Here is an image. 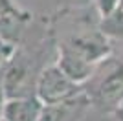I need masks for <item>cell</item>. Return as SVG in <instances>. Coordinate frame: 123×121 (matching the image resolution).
I'll use <instances>...</instances> for the list:
<instances>
[{
	"instance_id": "obj_4",
	"label": "cell",
	"mask_w": 123,
	"mask_h": 121,
	"mask_svg": "<svg viewBox=\"0 0 123 121\" xmlns=\"http://www.w3.org/2000/svg\"><path fill=\"white\" fill-rule=\"evenodd\" d=\"M90 106H92V101L85 90L79 96L62 103L42 105L39 121H81Z\"/></svg>"
},
{
	"instance_id": "obj_8",
	"label": "cell",
	"mask_w": 123,
	"mask_h": 121,
	"mask_svg": "<svg viewBox=\"0 0 123 121\" xmlns=\"http://www.w3.org/2000/svg\"><path fill=\"white\" fill-rule=\"evenodd\" d=\"M15 51H17L15 46L11 44V42H7L6 39L0 37V75H2V72L6 70V66L9 64V60L13 59Z\"/></svg>"
},
{
	"instance_id": "obj_5",
	"label": "cell",
	"mask_w": 123,
	"mask_h": 121,
	"mask_svg": "<svg viewBox=\"0 0 123 121\" xmlns=\"http://www.w3.org/2000/svg\"><path fill=\"white\" fill-rule=\"evenodd\" d=\"M64 73H66L74 83L77 85H85L86 81L92 79V75L98 70V64L88 62L86 59H83L81 55H77L74 50H70L66 44H62L59 48V59L55 62Z\"/></svg>"
},
{
	"instance_id": "obj_10",
	"label": "cell",
	"mask_w": 123,
	"mask_h": 121,
	"mask_svg": "<svg viewBox=\"0 0 123 121\" xmlns=\"http://www.w3.org/2000/svg\"><path fill=\"white\" fill-rule=\"evenodd\" d=\"M7 99H9V96H7V90H6V85H4V77L0 75V117H2V112H4Z\"/></svg>"
},
{
	"instance_id": "obj_11",
	"label": "cell",
	"mask_w": 123,
	"mask_h": 121,
	"mask_svg": "<svg viewBox=\"0 0 123 121\" xmlns=\"http://www.w3.org/2000/svg\"><path fill=\"white\" fill-rule=\"evenodd\" d=\"M112 116H114V119H116V121H123V101L112 110Z\"/></svg>"
},
{
	"instance_id": "obj_7",
	"label": "cell",
	"mask_w": 123,
	"mask_h": 121,
	"mask_svg": "<svg viewBox=\"0 0 123 121\" xmlns=\"http://www.w3.org/2000/svg\"><path fill=\"white\" fill-rule=\"evenodd\" d=\"M101 31L105 35L123 37V7H119L118 11H114L112 15L103 18V30Z\"/></svg>"
},
{
	"instance_id": "obj_3",
	"label": "cell",
	"mask_w": 123,
	"mask_h": 121,
	"mask_svg": "<svg viewBox=\"0 0 123 121\" xmlns=\"http://www.w3.org/2000/svg\"><path fill=\"white\" fill-rule=\"evenodd\" d=\"M66 46L92 64H101L110 55V44L103 31H88L75 35L74 39H70V42H66Z\"/></svg>"
},
{
	"instance_id": "obj_1",
	"label": "cell",
	"mask_w": 123,
	"mask_h": 121,
	"mask_svg": "<svg viewBox=\"0 0 123 121\" xmlns=\"http://www.w3.org/2000/svg\"><path fill=\"white\" fill-rule=\"evenodd\" d=\"M85 92L81 85L74 83L57 64H51L39 73L35 83V97L42 105L62 103Z\"/></svg>"
},
{
	"instance_id": "obj_2",
	"label": "cell",
	"mask_w": 123,
	"mask_h": 121,
	"mask_svg": "<svg viewBox=\"0 0 123 121\" xmlns=\"http://www.w3.org/2000/svg\"><path fill=\"white\" fill-rule=\"evenodd\" d=\"M94 106L103 110H112L123 101V62H112L105 68L101 75L96 79L92 90H86Z\"/></svg>"
},
{
	"instance_id": "obj_6",
	"label": "cell",
	"mask_w": 123,
	"mask_h": 121,
	"mask_svg": "<svg viewBox=\"0 0 123 121\" xmlns=\"http://www.w3.org/2000/svg\"><path fill=\"white\" fill-rule=\"evenodd\" d=\"M42 103L37 97H9L2 112V121H39Z\"/></svg>"
},
{
	"instance_id": "obj_9",
	"label": "cell",
	"mask_w": 123,
	"mask_h": 121,
	"mask_svg": "<svg viewBox=\"0 0 123 121\" xmlns=\"http://www.w3.org/2000/svg\"><path fill=\"white\" fill-rule=\"evenodd\" d=\"M96 9L99 11V15L105 18V17L112 15L114 11H118L121 7V0H92Z\"/></svg>"
}]
</instances>
